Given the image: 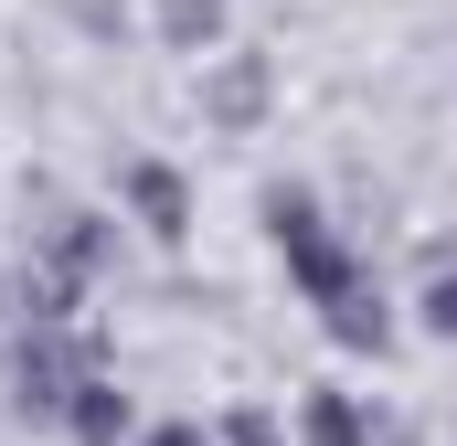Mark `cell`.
I'll return each instance as SVG.
<instances>
[{
	"mask_svg": "<svg viewBox=\"0 0 457 446\" xmlns=\"http://www.w3.org/2000/svg\"><path fill=\"white\" fill-rule=\"evenodd\" d=\"M426 330H436V340H457V266L426 287Z\"/></svg>",
	"mask_w": 457,
	"mask_h": 446,
	"instance_id": "3957f363",
	"label": "cell"
},
{
	"mask_svg": "<svg viewBox=\"0 0 457 446\" xmlns=\"http://www.w3.org/2000/svg\"><path fill=\"white\" fill-rule=\"evenodd\" d=\"M213 11H224V0H170V32H181V43H192V32H213Z\"/></svg>",
	"mask_w": 457,
	"mask_h": 446,
	"instance_id": "277c9868",
	"label": "cell"
},
{
	"mask_svg": "<svg viewBox=\"0 0 457 446\" xmlns=\"http://www.w3.org/2000/svg\"><path fill=\"white\" fill-rule=\"evenodd\" d=\"M149 446H203V436H192V425H160V436H149Z\"/></svg>",
	"mask_w": 457,
	"mask_h": 446,
	"instance_id": "5b68a950",
	"label": "cell"
},
{
	"mask_svg": "<svg viewBox=\"0 0 457 446\" xmlns=\"http://www.w3.org/2000/svg\"><path fill=\"white\" fill-rule=\"evenodd\" d=\"M64 415H75V436H86V446H117V436H128V404H117V383H96V372L75 383Z\"/></svg>",
	"mask_w": 457,
	"mask_h": 446,
	"instance_id": "6da1fadb",
	"label": "cell"
},
{
	"mask_svg": "<svg viewBox=\"0 0 457 446\" xmlns=\"http://www.w3.org/2000/svg\"><path fill=\"white\" fill-rule=\"evenodd\" d=\"M128 192H138L149 234H181V181H170V170H149V160H138V170H128Z\"/></svg>",
	"mask_w": 457,
	"mask_h": 446,
	"instance_id": "7a4b0ae2",
	"label": "cell"
}]
</instances>
